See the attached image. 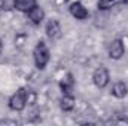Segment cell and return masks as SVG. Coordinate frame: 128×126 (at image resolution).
<instances>
[{"mask_svg":"<svg viewBox=\"0 0 128 126\" xmlns=\"http://www.w3.org/2000/svg\"><path fill=\"white\" fill-rule=\"evenodd\" d=\"M15 4V0H3V7L4 9H12Z\"/></svg>","mask_w":128,"mask_h":126,"instance_id":"4fadbf2b","label":"cell"},{"mask_svg":"<svg viewBox=\"0 0 128 126\" xmlns=\"http://www.w3.org/2000/svg\"><path fill=\"white\" fill-rule=\"evenodd\" d=\"M60 86H61V89H63L64 94H70L72 89H73V86H74L73 76H72V74H66L63 79H61V82H60Z\"/></svg>","mask_w":128,"mask_h":126,"instance_id":"8fae6325","label":"cell"},{"mask_svg":"<svg viewBox=\"0 0 128 126\" xmlns=\"http://www.w3.org/2000/svg\"><path fill=\"white\" fill-rule=\"evenodd\" d=\"M107 54H109V58L110 60H121L125 54V46H124V42L121 39H115L110 42L109 48H107Z\"/></svg>","mask_w":128,"mask_h":126,"instance_id":"3957f363","label":"cell"},{"mask_svg":"<svg viewBox=\"0 0 128 126\" xmlns=\"http://www.w3.org/2000/svg\"><path fill=\"white\" fill-rule=\"evenodd\" d=\"M116 3H118V0H98L97 6H98V9H101V10H106V9L113 7Z\"/></svg>","mask_w":128,"mask_h":126,"instance_id":"7c38bea8","label":"cell"},{"mask_svg":"<svg viewBox=\"0 0 128 126\" xmlns=\"http://www.w3.org/2000/svg\"><path fill=\"white\" fill-rule=\"evenodd\" d=\"M112 95L115 96V98H125L128 95V86L127 83H124V82H116L115 85H113V88H112Z\"/></svg>","mask_w":128,"mask_h":126,"instance_id":"52a82bcc","label":"cell"},{"mask_svg":"<svg viewBox=\"0 0 128 126\" xmlns=\"http://www.w3.org/2000/svg\"><path fill=\"white\" fill-rule=\"evenodd\" d=\"M70 13L76 19H86L88 18V10L80 1H74L70 4Z\"/></svg>","mask_w":128,"mask_h":126,"instance_id":"5b68a950","label":"cell"},{"mask_svg":"<svg viewBox=\"0 0 128 126\" xmlns=\"http://www.w3.org/2000/svg\"><path fill=\"white\" fill-rule=\"evenodd\" d=\"M37 3L36 0H15V4H14V9L20 10V12H28L32 7H34Z\"/></svg>","mask_w":128,"mask_h":126,"instance_id":"9c48e42d","label":"cell"},{"mask_svg":"<svg viewBox=\"0 0 128 126\" xmlns=\"http://www.w3.org/2000/svg\"><path fill=\"white\" fill-rule=\"evenodd\" d=\"M27 15H28V19L32 21L34 25H40L42 21L45 19V12H43V9H42L40 6H37V4L27 12Z\"/></svg>","mask_w":128,"mask_h":126,"instance_id":"8992f818","label":"cell"},{"mask_svg":"<svg viewBox=\"0 0 128 126\" xmlns=\"http://www.w3.org/2000/svg\"><path fill=\"white\" fill-rule=\"evenodd\" d=\"M60 107L64 111H72L74 108V98L72 94H64L60 99Z\"/></svg>","mask_w":128,"mask_h":126,"instance_id":"30bf717a","label":"cell"},{"mask_svg":"<svg viewBox=\"0 0 128 126\" xmlns=\"http://www.w3.org/2000/svg\"><path fill=\"white\" fill-rule=\"evenodd\" d=\"M33 58H34V64L37 68H45L46 64L49 61V51L46 48V45L43 42H39L33 51Z\"/></svg>","mask_w":128,"mask_h":126,"instance_id":"6da1fadb","label":"cell"},{"mask_svg":"<svg viewBox=\"0 0 128 126\" xmlns=\"http://www.w3.org/2000/svg\"><path fill=\"white\" fill-rule=\"evenodd\" d=\"M27 105V91L24 88L18 89L9 99V108L14 111H22Z\"/></svg>","mask_w":128,"mask_h":126,"instance_id":"7a4b0ae2","label":"cell"},{"mask_svg":"<svg viewBox=\"0 0 128 126\" xmlns=\"http://www.w3.org/2000/svg\"><path fill=\"white\" fill-rule=\"evenodd\" d=\"M60 31H61V28H60V22L58 21H55V19L48 21V24H46V36L49 39H55L60 34Z\"/></svg>","mask_w":128,"mask_h":126,"instance_id":"ba28073f","label":"cell"},{"mask_svg":"<svg viewBox=\"0 0 128 126\" xmlns=\"http://www.w3.org/2000/svg\"><path fill=\"white\" fill-rule=\"evenodd\" d=\"M0 54H2V43H0Z\"/></svg>","mask_w":128,"mask_h":126,"instance_id":"5bb4252c","label":"cell"},{"mask_svg":"<svg viewBox=\"0 0 128 126\" xmlns=\"http://www.w3.org/2000/svg\"><path fill=\"white\" fill-rule=\"evenodd\" d=\"M109 71H107V68L106 67H98L96 68V71L92 73V82H94V85H96L97 88H100V89H103V88H106L107 86V83H109Z\"/></svg>","mask_w":128,"mask_h":126,"instance_id":"277c9868","label":"cell"},{"mask_svg":"<svg viewBox=\"0 0 128 126\" xmlns=\"http://www.w3.org/2000/svg\"><path fill=\"white\" fill-rule=\"evenodd\" d=\"M0 15H2V7H0Z\"/></svg>","mask_w":128,"mask_h":126,"instance_id":"9a60e30c","label":"cell"}]
</instances>
